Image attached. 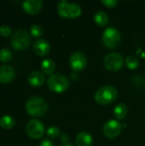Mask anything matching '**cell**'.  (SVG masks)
<instances>
[{
    "instance_id": "obj_17",
    "label": "cell",
    "mask_w": 145,
    "mask_h": 146,
    "mask_svg": "<svg viewBox=\"0 0 145 146\" xmlns=\"http://www.w3.org/2000/svg\"><path fill=\"white\" fill-rule=\"evenodd\" d=\"M94 21L99 27H104L109 22V16L104 11H98L94 15Z\"/></svg>"
},
{
    "instance_id": "obj_21",
    "label": "cell",
    "mask_w": 145,
    "mask_h": 146,
    "mask_svg": "<svg viewBox=\"0 0 145 146\" xmlns=\"http://www.w3.org/2000/svg\"><path fill=\"white\" fill-rule=\"evenodd\" d=\"M13 55L12 51L8 48H3L0 50V60L3 62H7L11 60Z\"/></svg>"
},
{
    "instance_id": "obj_16",
    "label": "cell",
    "mask_w": 145,
    "mask_h": 146,
    "mask_svg": "<svg viewBox=\"0 0 145 146\" xmlns=\"http://www.w3.org/2000/svg\"><path fill=\"white\" fill-rule=\"evenodd\" d=\"M41 68L44 73L51 75L56 69V63L51 59H44L41 63Z\"/></svg>"
},
{
    "instance_id": "obj_7",
    "label": "cell",
    "mask_w": 145,
    "mask_h": 146,
    "mask_svg": "<svg viewBox=\"0 0 145 146\" xmlns=\"http://www.w3.org/2000/svg\"><path fill=\"white\" fill-rule=\"evenodd\" d=\"M103 64L106 69L112 72L119 71L123 64L124 59L121 53L119 52H112L108 54L103 59Z\"/></svg>"
},
{
    "instance_id": "obj_11",
    "label": "cell",
    "mask_w": 145,
    "mask_h": 146,
    "mask_svg": "<svg viewBox=\"0 0 145 146\" xmlns=\"http://www.w3.org/2000/svg\"><path fill=\"white\" fill-rule=\"evenodd\" d=\"M23 9L30 14L35 15L37 14L43 7V1L42 0H25L22 3Z\"/></svg>"
},
{
    "instance_id": "obj_5",
    "label": "cell",
    "mask_w": 145,
    "mask_h": 146,
    "mask_svg": "<svg viewBox=\"0 0 145 146\" xmlns=\"http://www.w3.org/2000/svg\"><path fill=\"white\" fill-rule=\"evenodd\" d=\"M49 88L55 92H63L69 86L68 79L62 74H51L47 81Z\"/></svg>"
},
{
    "instance_id": "obj_2",
    "label": "cell",
    "mask_w": 145,
    "mask_h": 146,
    "mask_svg": "<svg viewBox=\"0 0 145 146\" xmlns=\"http://www.w3.org/2000/svg\"><path fill=\"white\" fill-rule=\"evenodd\" d=\"M118 95L116 88L113 86H103L100 87L94 95L95 101L102 105H107L113 103Z\"/></svg>"
},
{
    "instance_id": "obj_12",
    "label": "cell",
    "mask_w": 145,
    "mask_h": 146,
    "mask_svg": "<svg viewBox=\"0 0 145 146\" xmlns=\"http://www.w3.org/2000/svg\"><path fill=\"white\" fill-rule=\"evenodd\" d=\"M33 50L40 56H46L50 50V44L46 39L39 38L33 44Z\"/></svg>"
},
{
    "instance_id": "obj_28",
    "label": "cell",
    "mask_w": 145,
    "mask_h": 146,
    "mask_svg": "<svg viewBox=\"0 0 145 146\" xmlns=\"http://www.w3.org/2000/svg\"><path fill=\"white\" fill-rule=\"evenodd\" d=\"M61 146H73V145H71V144H67V145H62Z\"/></svg>"
},
{
    "instance_id": "obj_24",
    "label": "cell",
    "mask_w": 145,
    "mask_h": 146,
    "mask_svg": "<svg viewBox=\"0 0 145 146\" xmlns=\"http://www.w3.org/2000/svg\"><path fill=\"white\" fill-rule=\"evenodd\" d=\"M0 34L2 36H5V37L9 36L11 34L10 27L7 25H3L2 27H0Z\"/></svg>"
},
{
    "instance_id": "obj_20",
    "label": "cell",
    "mask_w": 145,
    "mask_h": 146,
    "mask_svg": "<svg viewBox=\"0 0 145 146\" xmlns=\"http://www.w3.org/2000/svg\"><path fill=\"white\" fill-rule=\"evenodd\" d=\"M126 65L129 69L134 70L139 66V61L134 56H128L126 58Z\"/></svg>"
},
{
    "instance_id": "obj_1",
    "label": "cell",
    "mask_w": 145,
    "mask_h": 146,
    "mask_svg": "<svg viewBox=\"0 0 145 146\" xmlns=\"http://www.w3.org/2000/svg\"><path fill=\"white\" fill-rule=\"evenodd\" d=\"M26 110L32 116H43L48 110V104L40 97H32L26 103Z\"/></svg>"
},
{
    "instance_id": "obj_4",
    "label": "cell",
    "mask_w": 145,
    "mask_h": 146,
    "mask_svg": "<svg viewBox=\"0 0 145 146\" xmlns=\"http://www.w3.org/2000/svg\"><path fill=\"white\" fill-rule=\"evenodd\" d=\"M30 43L31 37L29 33L24 29L15 30L11 36L10 44L15 50H24L29 46Z\"/></svg>"
},
{
    "instance_id": "obj_6",
    "label": "cell",
    "mask_w": 145,
    "mask_h": 146,
    "mask_svg": "<svg viewBox=\"0 0 145 146\" xmlns=\"http://www.w3.org/2000/svg\"><path fill=\"white\" fill-rule=\"evenodd\" d=\"M102 40L104 46L109 49H115L120 44L121 41V35L119 30L114 27H110L104 30Z\"/></svg>"
},
{
    "instance_id": "obj_9",
    "label": "cell",
    "mask_w": 145,
    "mask_h": 146,
    "mask_svg": "<svg viewBox=\"0 0 145 146\" xmlns=\"http://www.w3.org/2000/svg\"><path fill=\"white\" fill-rule=\"evenodd\" d=\"M69 65L71 68L75 72L82 71L87 65V58L83 52L75 51L70 56Z\"/></svg>"
},
{
    "instance_id": "obj_27",
    "label": "cell",
    "mask_w": 145,
    "mask_h": 146,
    "mask_svg": "<svg viewBox=\"0 0 145 146\" xmlns=\"http://www.w3.org/2000/svg\"><path fill=\"white\" fill-rule=\"evenodd\" d=\"M39 146H54V144L52 141H50V139H43L40 144Z\"/></svg>"
},
{
    "instance_id": "obj_22",
    "label": "cell",
    "mask_w": 145,
    "mask_h": 146,
    "mask_svg": "<svg viewBox=\"0 0 145 146\" xmlns=\"http://www.w3.org/2000/svg\"><path fill=\"white\" fill-rule=\"evenodd\" d=\"M46 133L49 137H50L52 139H56L61 135V130L56 126H51L46 130Z\"/></svg>"
},
{
    "instance_id": "obj_14",
    "label": "cell",
    "mask_w": 145,
    "mask_h": 146,
    "mask_svg": "<svg viewBox=\"0 0 145 146\" xmlns=\"http://www.w3.org/2000/svg\"><path fill=\"white\" fill-rule=\"evenodd\" d=\"M45 81V77L43 73L39 71H33L28 76V82L33 86H40Z\"/></svg>"
},
{
    "instance_id": "obj_25",
    "label": "cell",
    "mask_w": 145,
    "mask_h": 146,
    "mask_svg": "<svg viewBox=\"0 0 145 146\" xmlns=\"http://www.w3.org/2000/svg\"><path fill=\"white\" fill-rule=\"evenodd\" d=\"M118 3V0H102V3L108 8H114Z\"/></svg>"
},
{
    "instance_id": "obj_3",
    "label": "cell",
    "mask_w": 145,
    "mask_h": 146,
    "mask_svg": "<svg viewBox=\"0 0 145 146\" xmlns=\"http://www.w3.org/2000/svg\"><path fill=\"white\" fill-rule=\"evenodd\" d=\"M58 13L64 18H76L81 15V7L74 3H68L66 0H62L58 3Z\"/></svg>"
},
{
    "instance_id": "obj_19",
    "label": "cell",
    "mask_w": 145,
    "mask_h": 146,
    "mask_svg": "<svg viewBox=\"0 0 145 146\" xmlns=\"http://www.w3.org/2000/svg\"><path fill=\"white\" fill-rule=\"evenodd\" d=\"M14 125H15V119L13 118V116L5 115L0 118V126L2 127L5 129H9L11 128Z\"/></svg>"
},
{
    "instance_id": "obj_8",
    "label": "cell",
    "mask_w": 145,
    "mask_h": 146,
    "mask_svg": "<svg viewBox=\"0 0 145 146\" xmlns=\"http://www.w3.org/2000/svg\"><path fill=\"white\" fill-rule=\"evenodd\" d=\"M26 131L30 138L37 139L43 137L44 133V127L40 121L37 119H32L26 123Z\"/></svg>"
},
{
    "instance_id": "obj_18",
    "label": "cell",
    "mask_w": 145,
    "mask_h": 146,
    "mask_svg": "<svg viewBox=\"0 0 145 146\" xmlns=\"http://www.w3.org/2000/svg\"><path fill=\"white\" fill-rule=\"evenodd\" d=\"M114 115L119 120L124 119L127 115V107H126V105L125 104H122V103L117 104L115 106V110H114Z\"/></svg>"
},
{
    "instance_id": "obj_13",
    "label": "cell",
    "mask_w": 145,
    "mask_h": 146,
    "mask_svg": "<svg viewBox=\"0 0 145 146\" xmlns=\"http://www.w3.org/2000/svg\"><path fill=\"white\" fill-rule=\"evenodd\" d=\"M15 75V72L12 66L10 65H2L0 66V82L9 83L11 81Z\"/></svg>"
},
{
    "instance_id": "obj_26",
    "label": "cell",
    "mask_w": 145,
    "mask_h": 146,
    "mask_svg": "<svg viewBox=\"0 0 145 146\" xmlns=\"http://www.w3.org/2000/svg\"><path fill=\"white\" fill-rule=\"evenodd\" d=\"M60 139H61V142L62 143V145H67L69 142V137L66 133H62L60 136Z\"/></svg>"
},
{
    "instance_id": "obj_10",
    "label": "cell",
    "mask_w": 145,
    "mask_h": 146,
    "mask_svg": "<svg viewBox=\"0 0 145 146\" xmlns=\"http://www.w3.org/2000/svg\"><path fill=\"white\" fill-rule=\"evenodd\" d=\"M122 125L116 120L108 121L103 128V134L108 139H115L119 136L121 132Z\"/></svg>"
},
{
    "instance_id": "obj_23",
    "label": "cell",
    "mask_w": 145,
    "mask_h": 146,
    "mask_svg": "<svg viewBox=\"0 0 145 146\" xmlns=\"http://www.w3.org/2000/svg\"><path fill=\"white\" fill-rule=\"evenodd\" d=\"M31 34L33 36V37H36V38H38L40 37L42 34H43V27L38 25V24H34L31 27Z\"/></svg>"
},
{
    "instance_id": "obj_15",
    "label": "cell",
    "mask_w": 145,
    "mask_h": 146,
    "mask_svg": "<svg viewBox=\"0 0 145 146\" xmlns=\"http://www.w3.org/2000/svg\"><path fill=\"white\" fill-rule=\"evenodd\" d=\"M75 141L77 146H91L93 139L89 133L83 131L77 135Z\"/></svg>"
}]
</instances>
